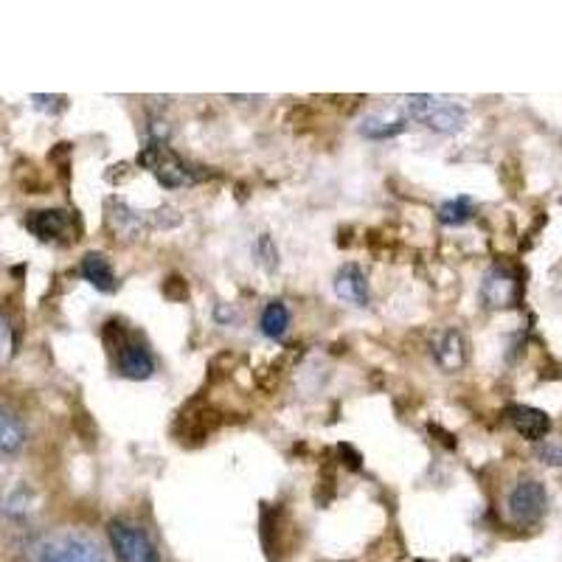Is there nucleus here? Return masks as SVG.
Returning <instances> with one entry per match:
<instances>
[{"mask_svg": "<svg viewBox=\"0 0 562 562\" xmlns=\"http://www.w3.org/2000/svg\"><path fill=\"white\" fill-rule=\"evenodd\" d=\"M29 562H108L97 537L85 531H57L29 551Z\"/></svg>", "mask_w": 562, "mask_h": 562, "instance_id": "f257e3e1", "label": "nucleus"}, {"mask_svg": "<svg viewBox=\"0 0 562 562\" xmlns=\"http://www.w3.org/2000/svg\"><path fill=\"white\" fill-rule=\"evenodd\" d=\"M405 108H408V113L414 119H419V122H425L430 130H436L441 135L461 133L467 124V110L445 97L416 93V97L405 99Z\"/></svg>", "mask_w": 562, "mask_h": 562, "instance_id": "f03ea898", "label": "nucleus"}, {"mask_svg": "<svg viewBox=\"0 0 562 562\" xmlns=\"http://www.w3.org/2000/svg\"><path fill=\"white\" fill-rule=\"evenodd\" d=\"M108 531L115 557L122 562H160L158 549L140 526L130 524V520H113Z\"/></svg>", "mask_w": 562, "mask_h": 562, "instance_id": "7ed1b4c3", "label": "nucleus"}, {"mask_svg": "<svg viewBox=\"0 0 562 562\" xmlns=\"http://www.w3.org/2000/svg\"><path fill=\"white\" fill-rule=\"evenodd\" d=\"M546 506H549V492H546L543 481L537 479L518 481L506 498V509L518 526L537 524L546 515Z\"/></svg>", "mask_w": 562, "mask_h": 562, "instance_id": "20e7f679", "label": "nucleus"}, {"mask_svg": "<svg viewBox=\"0 0 562 562\" xmlns=\"http://www.w3.org/2000/svg\"><path fill=\"white\" fill-rule=\"evenodd\" d=\"M138 167L149 169L160 180V186H167V189H180V186L192 183V175L183 167V160L169 153L164 144H149V147L140 149Z\"/></svg>", "mask_w": 562, "mask_h": 562, "instance_id": "39448f33", "label": "nucleus"}, {"mask_svg": "<svg viewBox=\"0 0 562 562\" xmlns=\"http://www.w3.org/2000/svg\"><path fill=\"white\" fill-rule=\"evenodd\" d=\"M506 416H509L512 428L529 441H543L551 430L549 414L540 408H531V405H509Z\"/></svg>", "mask_w": 562, "mask_h": 562, "instance_id": "423d86ee", "label": "nucleus"}, {"mask_svg": "<svg viewBox=\"0 0 562 562\" xmlns=\"http://www.w3.org/2000/svg\"><path fill=\"white\" fill-rule=\"evenodd\" d=\"M29 430L26 422L12 405L0 403V453L3 456H14L20 450L26 448Z\"/></svg>", "mask_w": 562, "mask_h": 562, "instance_id": "0eeeda50", "label": "nucleus"}, {"mask_svg": "<svg viewBox=\"0 0 562 562\" xmlns=\"http://www.w3.org/2000/svg\"><path fill=\"white\" fill-rule=\"evenodd\" d=\"M335 293L344 301H351L358 307H366L369 304V281H366V273L358 268V265H344L335 276Z\"/></svg>", "mask_w": 562, "mask_h": 562, "instance_id": "6e6552de", "label": "nucleus"}, {"mask_svg": "<svg viewBox=\"0 0 562 562\" xmlns=\"http://www.w3.org/2000/svg\"><path fill=\"white\" fill-rule=\"evenodd\" d=\"M119 369H122L124 378L130 380H147L153 378L155 360L147 349L135 340H127V344L119 349Z\"/></svg>", "mask_w": 562, "mask_h": 562, "instance_id": "1a4fd4ad", "label": "nucleus"}, {"mask_svg": "<svg viewBox=\"0 0 562 562\" xmlns=\"http://www.w3.org/2000/svg\"><path fill=\"white\" fill-rule=\"evenodd\" d=\"M26 228L32 231L34 237L43 239V243H52V239H59L68 231V214L57 209L32 211L26 217Z\"/></svg>", "mask_w": 562, "mask_h": 562, "instance_id": "9d476101", "label": "nucleus"}, {"mask_svg": "<svg viewBox=\"0 0 562 562\" xmlns=\"http://www.w3.org/2000/svg\"><path fill=\"white\" fill-rule=\"evenodd\" d=\"M82 276L99 290V293H115L119 281H115L113 265H110L108 256L102 254H88L82 259Z\"/></svg>", "mask_w": 562, "mask_h": 562, "instance_id": "9b49d317", "label": "nucleus"}, {"mask_svg": "<svg viewBox=\"0 0 562 562\" xmlns=\"http://www.w3.org/2000/svg\"><path fill=\"white\" fill-rule=\"evenodd\" d=\"M481 295H484V301L490 307H506L512 301V295H515V281H512V276L504 273V270H490L484 279V288H481Z\"/></svg>", "mask_w": 562, "mask_h": 562, "instance_id": "f8f14e48", "label": "nucleus"}, {"mask_svg": "<svg viewBox=\"0 0 562 562\" xmlns=\"http://www.w3.org/2000/svg\"><path fill=\"white\" fill-rule=\"evenodd\" d=\"M259 324H262L265 338L270 340L284 338L290 329V310L284 307V301H270L268 307H265L262 321H259Z\"/></svg>", "mask_w": 562, "mask_h": 562, "instance_id": "ddd939ff", "label": "nucleus"}, {"mask_svg": "<svg viewBox=\"0 0 562 562\" xmlns=\"http://www.w3.org/2000/svg\"><path fill=\"white\" fill-rule=\"evenodd\" d=\"M403 130L405 119H389V115H369V119H363V124H360V135L374 140L394 138V135H400Z\"/></svg>", "mask_w": 562, "mask_h": 562, "instance_id": "4468645a", "label": "nucleus"}, {"mask_svg": "<svg viewBox=\"0 0 562 562\" xmlns=\"http://www.w3.org/2000/svg\"><path fill=\"white\" fill-rule=\"evenodd\" d=\"M475 214V205L470 198H456L448 200V203H441L439 209V220L445 225H461Z\"/></svg>", "mask_w": 562, "mask_h": 562, "instance_id": "2eb2a0df", "label": "nucleus"}, {"mask_svg": "<svg viewBox=\"0 0 562 562\" xmlns=\"http://www.w3.org/2000/svg\"><path fill=\"white\" fill-rule=\"evenodd\" d=\"M436 358L441 360V366L445 369H456V366L464 360V351H461V338L459 333H448L445 335V340H441V346L436 349Z\"/></svg>", "mask_w": 562, "mask_h": 562, "instance_id": "dca6fc26", "label": "nucleus"}, {"mask_svg": "<svg viewBox=\"0 0 562 562\" xmlns=\"http://www.w3.org/2000/svg\"><path fill=\"white\" fill-rule=\"evenodd\" d=\"M256 254L262 256V262L268 270H273L276 265H279V250H276L270 234H262V237H259V243H256Z\"/></svg>", "mask_w": 562, "mask_h": 562, "instance_id": "f3484780", "label": "nucleus"}, {"mask_svg": "<svg viewBox=\"0 0 562 562\" xmlns=\"http://www.w3.org/2000/svg\"><path fill=\"white\" fill-rule=\"evenodd\" d=\"M537 459L549 467H562V445H551V441H546V445L537 448Z\"/></svg>", "mask_w": 562, "mask_h": 562, "instance_id": "a211bd4d", "label": "nucleus"}]
</instances>
